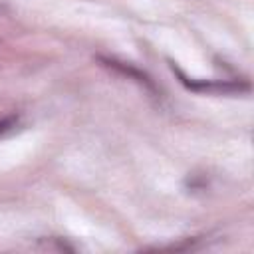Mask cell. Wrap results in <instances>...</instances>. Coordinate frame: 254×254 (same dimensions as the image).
Segmentation results:
<instances>
[{"mask_svg":"<svg viewBox=\"0 0 254 254\" xmlns=\"http://www.w3.org/2000/svg\"><path fill=\"white\" fill-rule=\"evenodd\" d=\"M171 67L179 75L181 83L187 89L196 91V93H208V95H240V93L250 91V83L248 81H236V79H210V81H204V79H189L175 64H171Z\"/></svg>","mask_w":254,"mask_h":254,"instance_id":"cell-1","label":"cell"},{"mask_svg":"<svg viewBox=\"0 0 254 254\" xmlns=\"http://www.w3.org/2000/svg\"><path fill=\"white\" fill-rule=\"evenodd\" d=\"M97 62H99L101 65H105L107 69H111V71H115V73H121V75L129 77V79H133L135 83H139L141 87H145L151 95H157V85L153 83V79H151L143 69H139V67L127 64V62H119V60H115V58H105V56H97Z\"/></svg>","mask_w":254,"mask_h":254,"instance_id":"cell-2","label":"cell"},{"mask_svg":"<svg viewBox=\"0 0 254 254\" xmlns=\"http://www.w3.org/2000/svg\"><path fill=\"white\" fill-rule=\"evenodd\" d=\"M18 125V115H6L0 119V137H4L6 133L14 131Z\"/></svg>","mask_w":254,"mask_h":254,"instance_id":"cell-3","label":"cell"}]
</instances>
